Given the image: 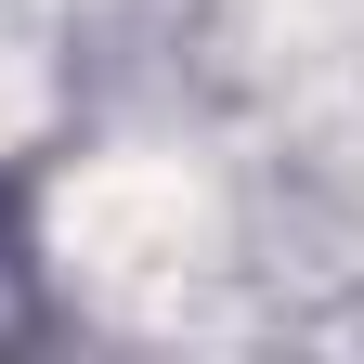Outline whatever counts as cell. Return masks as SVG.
<instances>
[{
  "label": "cell",
  "mask_w": 364,
  "mask_h": 364,
  "mask_svg": "<svg viewBox=\"0 0 364 364\" xmlns=\"http://www.w3.org/2000/svg\"><path fill=\"white\" fill-rule=\"evenodd\" d=\"M26 117H39V78H26V53H0V144H14Z\"/></svg>",
  "instance_id": "obj_2"
},
{
  "label": "cell",
  "mask_w": 364,
  "mask_h": 364,
  "mask_svg": "<svg viewBox=\"0 0 364 364\" xmlns=\"http://www.w3.org/2000/svg\"><path fill=\"white\" fill-rule=\"evenodd\" d=\"M53 247L105 299H182L221 260V196L182 156H91L65 182V208H53Z\"/></svg>",
  "instance_id": "obj_1"
}]
</instances>
